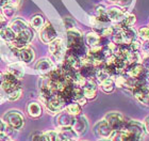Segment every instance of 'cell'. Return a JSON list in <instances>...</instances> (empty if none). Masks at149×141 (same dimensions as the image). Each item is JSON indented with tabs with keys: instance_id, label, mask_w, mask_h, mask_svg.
Here are the masks:
<instances>
[{
	"instance_id": "35",
	"label": "cell",
	"mask_w": 149,
	"mask_h": 141,
	"mask_svg": "<svg viewBox=\"0 0 149 141\" xmlns=\"http://www.w3.org/2000/svg\"><path fill=\"white\" fill-rule=\"evenodd\" d=\"M139 36L144 41H149V27H143L139 31Z\"/></svg>"
},
{
	"instance_id": "21",
	"label": "cell",
	"mask_w": 149,
	"mask_h": 141,
	"mask_svg": "<svg viewBox=\"0 0 149 141\" xmlns=\"http://www.w3.org/2000/svg\"><path fill=\"white\" fill-rule=\"evenodd\" d=\"M42 106L40 105V103H36V102H32L28 105V114L31 118H40L42 116Z\"/></svg>"
},
{
	"instance_id": "43",
	"label": "cell",
	"mask_w": 149,
	"mask_h": 141,
	"mask_svg": "<svg viewBox=\"0 0 149 141\" xmlns=\"http://www.w3.org/2000/svg\"><path fill=\"white\" fill-rule=\"evenodd\" d=\"M4 129H6V123L0 120V134L4 133Z\"/></svg>"
},
{
	"instance_id": "48",
	"label": "cell",
	"mask_w": 149,
	"mask_h": 141,
	"mask_svg": "<svg viewBox=\"0 0 149 141\" xmlns=\"http://www.w3.org/2000/svg\"><path fill=\"white\" fill-rule=\"evenodd\" d=\"M10 141H12V140H10Z\"/></svg>"
},
{
	"instance_id": "22",
	"label": "cell",
	"mask_w": 149,
	"mask_h": 141,
	"mask_svg": "<svg viewBox=\"0 0 149 141\" xmlns=\"http://www.w3.org/2000/svg\"><path fill=\"white\" fill-rule=\"evenodd\" d=\"M0 38L8 43H12L16 38V33L10 28V26H8V27L0 30Z\"/></svg>"
},
{
	"instance_id": "46",
	"label": "cell",
	"mask_w": 149,
	"mask_h": 141,
	"mask_svg": "<svg viewBox=\"0 0 149 141\" xmlns=\"http://www.w3.org/2000/svg\"><path fill=\"white\" fill-rule=\"evenodd\" d=\"M100 141H111V140H107V139H102V140H100Z\"/></svg>"
},
{
	"instance_id": "12",
	"label": "cell",
	"mask_w": 149,
	"mask_h": 141,
	"mask_svg": "<svg viewBox=\"0 0 149 141\" xmlns=\"http://www.w3.org/2000/svg\"><path fill=\"white\" fill-rule=\"evenodd\" d=\"M127 75L130 78L134 79V80H139V79H145V77H143V74L145 73V71H147L141 63H135V64H131V65L127 66Z\"/></svg>"
},
{
	"instance_id": "45",
	"label": "cell",
	"mask_w": 149,
	"mask_h": 141,
	"mask_svg": "<svg viewBox=\"0 0 149 141\" xmlns=\"http://www.w3.org/2000/svg\"><path fill=\"white\" fill-rule=\"evenodd\" d=\"M0 89H1V88H0ZM2 97H3L2 93H1V92H0V102H1V100H2Z\"/></svg>"
},
{
	"instance_id": "47",
	"label": "cell",
	"mask_w": 149,
	"mask_h": 141,
	"mask_svg": "<svg viewBox=\"0 0 149 141\" xmlns=\"http://www.w3.org/2000/svg\"><path fill=\"white\" fill-rule=\"evenodd\" d=\"M68 141H74V140H68Z\"/></svg>"
},
{
	"instance_id": "31",
	"label": "cell",
	"mask_w": 149,
	"mask_h": 141,
	"mask_svg": "<svg viewBox=\"0 0 149 141\" xmlns=\"http://www.w3.org/2000/svg\"><path fill=\"white\" fill-rule=\"evenodd\" d=\"M96 18L99 22H106L109 20V17H108V14H107V11L103 9L102 6H99L96 11Z\"/></svg>"
},
{
	"instance_id": "44",
	"label": "cell",
	"mask_w": 149,
	"mask_h": 141,
	"mask_svg": "<svg viewBox=\"0 0 149 141\" xmlns=\"http://www.w3.org/2000/svg\"><path fill=\"white\" fill-rule=\"evenodd\" d=\"M112 2H117V3H125V2H128L129 0H110Z\"/></svg>"
},
{
	"instance_id": "33",
	"label": "cell",
	"mask_w": 149,
	"mask_h": 141,
	"mask_svg": "<svg viewBox=\"0 0 149 141\" xmlns=\"http://www.w3.org/2000/svg\"><path fill=\"white\" fill-rule=\"evenodd\" d=\"M22 0H0V9H2L6 6H13L18 9Z\"/></svg>"
},
{
	"instance_id": "8",
	"label": "cell",
	"mask_w": 149,
	"mask_h": 141,
	"mask_svg": "<svg viewBox=\"0 0 149 141\" xmlns=\"http://www.w3.org/2000/svg\"><path fill=\"white\" fill-rule=\"evenodd\" d=\"M49 53L56 61H61L63 59V57L65 56V49H64V44H63L62 39L56 38L54 41L50 43Z\"/></svg>"
},
{
	"instance_id": "37",
	"label": "cell",
	"mask_w": 149,
	"mask_h": 141,
	"mask_svg": "<svg viewBox=\"0 0 149 141\" xmlns=\"http://www.w3.org/2000/svg\"><path fill=\"white\" fill-rule=\"evenodd\" d=\"M31 141H46L44 133H35L31 137Z\"/></svg>"
},
{
	"instance_id": "34",
	"label": "cell",
	"mask_w": 149,
	"mask_h": 141,
	"mask_svg": "<svg viewBox=\"0 0 149 141\" xmlns=\"http://www.w3.org/2000/svg\"><path fill=\"white\" fill-rule=\"evenodd\" d=\"M22 89L19 88V89H17V90H15V91L6 94V95H8V100H16L22 96Z\"/></svg>"
},
{
	"instance_id": "16",
	"label": "cell",
	"mask_w": 149,
	"mask_h": 141,
	"mask_svg": "<svg viewBox=\"0 0 149 141\" xmlns=\"http://www.w3.org/2000/svg\"><path fill=\"white\" fill-rule=\"evenodd\" d=\"M107 14H108V17H109V20L111 22H114L116 24H119L124 20L125 18V11H123L119 8H110L109 10H107Z\"/></svg>"
},
{
	"instance_id": "15",
	"label": "cell",
	"mask_w": 149,
	"mask_h": 141,
	"mask_svg": "<svg viewBox=\"0 0 149 141\" xmlns=\"http://www.w3.org/2000/svg\"><path fill=\"white\" fill-rule=\"evenodd\" d=\"M97 85L92 79H86L85 85L83 86V95L86 100H93L96 97Z\"/></svg>"
},
{
	"instance_id": "4",
	"label": "cell",
	"mask_w": 149,
	"mask_h": 141,
	"mask_svg": "<svg viewBox=\"0 0 149 141\" xmlns=\"http://www.w3.org/2000/svg\"><path fill=\"white\" fill-rule=\"evenodd\" d=\"M65 104L66 102L63 100V97L61 95L54 94L46 100L45 106L50 113H59L63 111V109L65 108Z\"/></svg>"
},
{
	"instance_id": "27",
	"label": "cell",
	"mask_w": 149,
	"mask_h": 141,
	"mask_svg": "<svg viewBox=\"0 0 149 141\" xmlns=\"http://www.w3.org/2000/svg\"><path fill=\"white\" fill-rule=\"evenodd\" d=\"M135 22H136V18H135V16H134L133 14H127V15L125 16L124 20H123L121 22H119L120 29L131 28V27L135 24Z\"/></svg>"
},
{
	"instance_id": "40",
	"label": "cell",
	"mask_w": 149,
	"mask_h": 141,
	"mask_svg": "<svg viewBox=\"0 0 149 141\" xmlns=\"http://www.w3.org/2000/svg\"><path fill=\"white\" fill-rule=\"evenodd\" d=\"M11 140V137H9L8 135H6L4 133L0 134V141H10Z\"/></svg>"
},
{
	"instance_id": "5",
	"label": "cell",
	"mask_w": 149,
	"mask_h": 141,
	"mask_svg": "<svg viewBox=\"0 0 149 141\" xmlns=\"http://www.w3.org/2000/svg\"><path fill=\"white\" fill-rule=\"evenodd\" d=\"M113 130H121L126 124V120L119 112H109L104 118Z\"/></svg>"
},
{
	"instance_id": "24",
	"label": "cell",
	"mask_w": 149,
	"mask_h": 141,
	"mask_svg": "<svg viewBox=\"0 0 149 141\" xmlns=\"http://www.w3.org/2000/svg\"><path fill=\"white\" fill-rule=\"evenodd\" d=\"M44 25H45V20H44V17L42 15H34L30 19V26L36 31H40L44 27Z\"/></svg>"
},
{
	"instance_id": "36",
	"label": "cell",
	"mask_w": 149,
	"mask_h": 141,
	"mask_svg": "<svg viewBox=\"0 0 149 141\" xmlns=\"http://www.w3.org/2000/svg\"><path fill=\"white\" fill-rule=\"evenodd\" d=\"M128 46H129L130 50H132V51H139V50H140V48L142 47V43H141L139 40H134V41L131 42Z\"/></svg>"
},
{
	"instance_id": "17",
	"label": "cell",
	"mask_w": 149,
	"mask_h": 141,
	"mask_svg": "<svg viewBox=\"0 0 149 141\" xmlns=\"http://www.w3.org/2000/svg\"><path fill=\"white\" fill-rule=\"evenodd\" d=\"M6 72L10 73L11 75H13L14 77L19 79V80L24 78V76H25V69H24V66H22L19 62H14V63L9 64Z\"/></svg>"
},
{
	"instance_id": "10",
	"label": "cell",
	"mask_w": 149,
	"mask_h": 141,
	"mask_svg": "<svg viewBox=\"0 0 149 141\" xmlns=\"http://www.w3.org/2000/svg\"><path fill=\"white\" fill-rule=\"evenodd\" d=\"M110 139L111 141H141L140 138H137L134 134L130 133L127 129L114 130Z\"/></svg>"
},
{
	"instance_id": "20",
	"label": "cell",
	"mask_w": 149,
	"mask_h": 141,
	"mask_svg": "<svg viewBox=\"0 0 149 141\" xmlns=\"http://www.w3.org/2000/svg\"><path fill=\"white\" fill-rule=\"evenodd\" d=\"M10 28L12 29L13 31L15 32L16 34H18L19 32H22V30L29 28L28 27V22L24 20L22 17H15L12 22H10Z\"/></svg>"
},
{
	"instance_id": "7",
	"label": "cell",
	"mask_w": 149,
	"mask_h": 141,
	"mask_svg": "<svg viewBox=\"0 0 149 141\" xmlns=\"http://www.w3.org/2000/svg\"><path fill=\"white\" fill-rule=\"evenodd\" d=\"M123 129H127L130 133L134 134L137 138H140L141 140L144 138L145 136V133H146V129H145V126H144V123L137 122V121H134V120H129V121H126V124H125L124 128Z\"/></svg>"
},
{
	"instance_id": "1",
	"label": "cell",
	"mask_w": 149,
	"mask_h": 141,
	"mask_svg": "<svg viewBox=\"0 0 149 141\" xmlns=\"http://www.w3.org/2000/svg\"><path fill=\"white\" fill-rule=\"evenodd\" d=\"M3 121L6 123V125L12 127L13 129H20L24 125V116L22 113L18 110H10L4 114L3 116Z\"/></svg>"
},
{
	"instance_id": "6",
	"label": "cell",
	"mask_w": 149,
	"mask_h": 141,
	"mask_svg": "<svg viewBox=\"0 0 149 141\" xmlns=\"http://www.w3.org/2000/svg\"><path fill=\"white\" fill-rule=\"evenodd\" d=\"M56 39V31L50 22H45L44 27L40 30V40L44 44H50Z\"/></svg>"
},
{
	"instance_id": "14",
	"label": "cell",
	"mask_w": 149,
	"mask_h": 141,
	"mask_svg": "<svg viewBox=\"0 0 149 141\" xmlns=\"http://www.w3.org/2000/svg\"><path fill=\"white\" fill-rule=\"evenodd\" d=\"M87 126H88V124H87L85 116H81V114L74 116V124H72V127L74 129V132L77 133L78 135H82V134H84V133L86 132Z\"/></svg>"
},
{
	"instance_id": "42",
	"label": "cell",
	"mask_w": 149,
	"mask_h": 141,
	"mask_svg": "<svg viewBox=\"0 0 149 141\" xmlns=\"http://www.w3.org/2000/svg\"><path fill=\"white\" fill-rule=\"evenodd\" d=\"M144 126H145V129H146V132L149 133V116H147L146 119L144 120Z\"/></svg>"
},
{
	"instance_id": "28",
	"label": "cell",
	"mask_w": 149,
	"mask_h": 141,
	"mask_svg": "<svg viewBox=\"0 0 149 141\" xmlns=\"http://www.w3.org/2000/svg\"><path fill=\"white\" fill-rule=\"evenodd\" d=\"M100 87H101V90L106 93H111V92L114 91L115 88V81L113 78H108L107 80H104L103 82L100 83Z\"/></svg>"
},
{
	"instance_id": "41",
	"label": "cell",
	"mask_w": 149,
	"mask_h": 141,
	"mask_svg": "<svg viewBox=\"0 0 149 141\" xmlns=\"http://www.w3.org/2000/svg\"><path fill=\"white\" fill-rule=\"evenodd\" d=\"M76 103L79 104L80 106H83V105H85V104H86V98H85L84 96L81 97V98H79V100H78L77 102H76Z\"/></svg>"
},
{
	"instance_id": "23",
	"label": "cell",
	"mask_w": 149,
	"mask_h": 141,
	"mask_svg": "<svg viewBox=\"0 0 149 141\" xmlns=\"http://www.w3.org/2000/svg\"><path fill=\"white\" fill-rule=\"evenodd\" d=\"M85 42L86 44L92 48V47H96L99 46L100 44V36L97 34L96 32H88L86 35H85Z\"/></svg>"
},
{
	"instance_id": "19",
	"label": "cell",
	"mask_w": 149,
	"mask_h": 141,
	"mask_svg": "<svg viewBox=\"0 0 149 141\" xmlns=\"http://www.w3.org/2000/svg\"><path fill=\"white\" fill-rule=\"evenodd\" d=\"M115 81V86L118 87V88H126V89H132L134 88V83H135V80L132 78H130L129 76L128 77H125V76H117Z\"/></svg>"
},
{
	"instance_id": "11",
	"label": "cell",
	"mask_w": 149,
	"mask_h": 141,
	"mask_svg": "<svg viewBox=\"0 0 149 141\" xmlns=\"http://www.w3.org/2000/svg\"><path fill=\"white\" fill-rule=\"evenodd\" d=\"M54 69V64L50 59L48 58H42L37 61V63L35 64V69L38 74H40L42 76L48 75L52 69Z\"/></svg>"
},
{
	"instance_id": "38",
	"label": "cell",
	"mask_w": 149,
	"mask_h": 141,
	"mask_svg": "<svg viewBox=\"0 0 149 141\" xmlns=\"http://www.w3.org/2000/svg\"><path fill=\"white\" fill-rule=\"evenodd\" d=\"M113 32H114V28H112V27H107L102 30V35L104 36H108V35H112L113 34Z\"/></svg>"
},
{
	"instance_id": "29",
	"label": "cell",
	"mask_w": 149,
	"mask_h": 141,
	"mask_svg": "<svg viewBox=\"0 0 149 141\" xmlns=\"http://www.w3.org/2000/svg\"><path fill=\"white\" fill-rule=\"evenodd\" d=\"M65 111H67V112H68L69 114H72V116H79V114H81V106L77 103L68 104V105L65 107Z\"/></svg>"
},
{
	"instance_id": "9",
	"label": "cell",
	"mask_w": 149,
	"mask_h": 141,
	"mask_svg": "<svg viewBox=\"0 0 149 141\" xmlns=\"http://www.w3.org/2000/svg\"><path fill=\"white\" fill-rule=\"evenodd\" d=\"M94 132L98 137L103 139L110 138L111 135L113 134V129L111 128V126L109 125V123L107 122L106 120H101L99 122L97 123L95 127H94Z\"/></svg>"
},
{
	"instance_id": "39",
	"label": "cell",
	"mask_w": 149,
	"mask_h": 141,
	"mask_svg": "<svg viewBox=\"0 0 149 141\" xmlns=\"http://www.w3.org/2000/svg\"><path fill=\"white\" fill-rule=\"evenodd\" d=\"M142 65H143L147 71H149V55L148 56H146L143 60H142Z\"/></svg>"
},
{
	"instance_id": "32",
	"label": "cell",
	"mask_w": 149,
	"mask_h": 141,
	"mask_svg": "<svg viewBox=\"0 0 149 141\" xmlns=\"http://www.w3.org/2000/svg\"><path fill=\"white\" fill-rule=\"evenodd\" d=\"M45 140L46 141H58L59 138V130H48L44 133Z\"/></svg>"
},
{
	"instance_id": "26",
	"label": "cell",
	"mask_w": 149,
	"mask_h": 141,
	"mask_svg": "<svg viewBox=\"0 0 149 141\" xmlns=\"http://www.w3.org/2000/svg\"><path fill=\"white\" fill-rule=\"evenodd\" d=\"M60 132L62 133L63 135L65 136L66 138L69 140H74L78 138V134L74 132V129L72 128V126H65V127H60Z\"/></svg>"
},
{
	"instance_id": "3",
	"label": "cell",
	"mask_w": 149,
	"mask_h": 141,
	"mask_svg": "<svg viewBox=\"0 0 149 141\" xmlns=\"http://www.w3.org/2000/svg\"><path fill=\"white\" fill-rule=\"evenodd\" d=\"M33 39V32L30 28H27L25 30H22V32H19L18 34H16L15 40L10 43L12 48L15 49H22L24 47L28 46V44L32 41Z\"/></svg>"
},
{
	"instance_id": "2",
	"label": "cell",
	"mask_w": 149,
	"mask_h": 141,
	"mask_svg": "<svg viewBox=\"0 0 149 141\" xmlns=\"http://www.w3.org/2000/svg\"><path fill=\"white\" fill-rule=\"evenodd\" d=\"M0 88L2 89L6 94L11 93V92L20 88L19 79L11 75L10 73H4V74H2L1 79H0Z\"/></svg>"
},
{
	"instance_id": "13",
	"label": "cell",
	"mask_w": 149,
	"mask_h": 141,
	"mask_svg": "<svg viewBox=\"0 0 149 141\" xmlns=\"http://www.w3.org/2000/svg\"><path fill=\"white\" fill-rule=\"evenodd\" d=\"M14 51H15V55L18 57V59L22 61V63H26V64H29L31 63L34 59V51L31 47L26 46L22 49H15L13 48Z\"/></svg>"
},
{
	"instance_id": "18",
	"label": "cell",
	"mask_w": 149,
	"mask_h": 141,
	"mask_svg": "<svg viewBox=\"0 0 149 141\" xmlns=\"http://www.w3.org/2000/svg\"><path fill=\"white\" fill-rule=\"evenodd\" d=\"M74 116L69 114L67 111H61L58 118H56V122L60 127H65V126H72L74 124Z\"/></svg>"
},
{
	"instance_id": "25",
	"label": "cell",
	"mask_w": 149,
	"mask_h": 141,
	"mask_svg": "<svg viewBox=\"0 0 149 141\" xmlns=\"http://www.w3.org/2000/svg\"><path fill=\"white\" fill-rule=\"evenodd\" d=\"M0 12L8 20L12 18H15L16 12H17V8L13 6H3L2 9H0Z\"/></svg>"
},
{
	"instance_id": "30",
	"label": "cell",
	"mask_w": 149,
	"mask_h": 141,
	"mask_svg": "<svg viewBox=\"0 0 149 141\" xmlns=\"http://www.w3.org/2000/svg\"><path fill=\"white\" fill-rule=\"evenodd\" d=\"M95 76H96L97 81L99 82V83H101V82H103L104 80H107L108 78H110V76H111V75L108 73V71H107L104 67H102V69H97Z\"/></svg>"
}]
</instances>
